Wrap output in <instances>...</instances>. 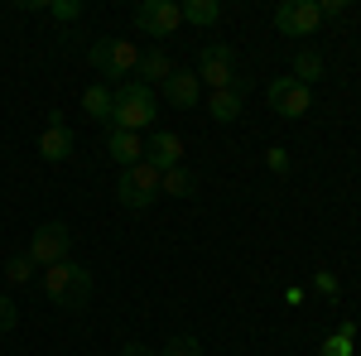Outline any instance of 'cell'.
Masks as SVG:
<instances>
[{
	"label": "cell",
	"instance_id": "e0dca14e",
	"mask_svg": "<svg viewBox=\"0 0 361 356\" xmlns=\"http://www.w3.org/2000/svg\"><path fill=\"white\" fill-rule=\"evenodd\" d=\"M352 337H357V323H352V318H342L333 337H323L318 356H352V352H357V347H352Z\"/></svg>",
	"mask_w": 361,
	"mask_h": 356
},
{
	"label": "cell",
	"instance_id": "8992f818",
	"mask_svg": "<svg viewBox=\"0 0 361 356\" xmlns=\"http://www.w3.org/2000/svg\"><path fill=\"white\" fill-rule=\"evenodd\" d=\"M197 82L207 87V92H226V87L236 82V54H231V44H207L202 49Z\"/></svg>",
	"mask_w": 361,
	"mask_h": 356
},
{
	"label": "cell",
	"instance_id": "7402d4cb",
	"mask_svg": "<svg viewBox=\"0 0 361 356\" xmlns=\"http://www.w3.org/2000/svg\"><path fill=\"white\" fill-rule=\"evenodd\" d=\"M159 356H202V342H197V337H183V332H178V337H169L164 347H159Z\"/></svg>",
	"mask_w": 361,
	"mask_h": 356
},
{
	"label": "cell",
	"instance_id": "7a4b0ae2",
	"mask_svg": "<svg viewBox=\"0 0 361 356\" xmlns=\"http://www.w3.org/2000/svg\"><path fill=\"white\" fill-rule=\"evenodd\" d=\"M154 125V92L145 82H121L116 87V125L111 130H135L145 135Z\"/></svg>",
	"mask_w": 361,
	"mask_h": 356
},
{
	"label": "cell",
	"instance_id": "603a6c76",
	"mask_svg": "<svg viewBox=\"0 0 361 356\" xmlns=\"http://www.w3.org/2000/svg\"><path fill=\"white\" fill-rule=\"evenodd\" d=\"M313 289H318V294H323L328 303H337V294H342V284H337V274H333V270H318V274H313Z\"/></svg>",
	"mask_w": 361,
	"mask_h": 356
},
{
	"label": "cell",
	"instance_id": "ba28073f",
	"mask_svg": "<svg viewBox=\"0 0 361 356\" xmlns=\"http://www.w3.org/2000/svg\"><path fill=\"white\" fill-rule=\"evenodd\" d=\"M270 106H275V116H284V121H304L308 111H313V92H308L304 82H294V78H275V82H270Z\"/></svg>",
	"mask_w": 361,
	"mask_h": 356
},
{
	"label": "cell",
	"instance_id": "30bf717a",
	"mask_svg": "<svg viewBox=\"0 0 361 356\" xmlns=\"http://www.w3.org/2000/svg\"><path fill=\"white\" fill-rule=\"evenodd\" d=\"M39 154L49 159V164H63V159H73V130H68V121L63 116H49V125L39 130Z\"/></svg>",
	"mask_w": 361,
	"mask_h": 356
},
{
	"label": "cell",
	"instance_id": "5bb4252c",
	"mask_svg": "<svg viewBox=\"0 0 361 356\" xmlns=\"http://www.w3.org/2000/svg\"><path fill=\"white\" fill-rule=\"evenodd\" d=\"M82 111L97 121V125H106V130H111V125H116V92L106 82H92L82 92Z\"/></svg>",
	"mask_w": 361,
	"mask_h": 356
},
{
	"label": "cell",
	"instance_id": "2e32d148",
	"mask_svg": "<svg viewBox=\"0 0 361 356\" xmlns=\"http://www.w3.org/2000/svg\"><path fill=\"white\" fill-rule=\"evenodd\" d=\"M202 102H207V116H212V121H222V125L241 116V92H236V87H226V92H207Z\"/></svg>",
	"mask_w": 361,
	"mask_h": 356
},
{
	"label": "cell",
	"instance_id": "d6986e66",
	"mask_svg": "<svg viewBox=\"0 0 361 356\" xmlns=\"http://www.w3.org/2000/svg\"><path fill=\"white\" fill-rule=\"evenodd\" d=\"M217 20H222L217 0H188L183 5V25H217Z\"/></svg>",
	"mask_w": 361,
	"mask_h": 356
},
{
	"label": "cell",
	"instance_id": "7c38bea8",
	"mask_svg": "<svg viewBox=\"0 0 361 356\" xmlns=\"http://www.w3.org/2000/svg\"><path fill=\"white\" fill-rule=\"evenodd\" d=\"M164 92H169V102H173L178 111H193L197 102H202V82H197L193 68H173V78L164 82Z\"/></svg>",
	"mask_w": 361,
	"mask_h": 356
},
{
	"label": "cell",
	"instance_id": "6da1fadb",
	"mask_svg": "<svg viewBox=\"0 0 361 356\" xmlns=\"http://www.w3.org/2000/svg\"><path fill=\"white\" fill-rule=\"evenodd\" d=\"M39 284H44V299L54 303V308H68V313L87 308V299H92V270L73 265V260H63V265H49Z\"/></svg>",
	"mask_w": 361,
	"mask_h": 356
},
{
	"label": "cell",
	"instance_id": "8fae6325",
	"mask_svg": "<svg viewBox=\"0 0 361 356\" xmlns=\"http://www.w3.org/2000/svg\"><path fill=\"white\" fill-rule=\"evenodd\" d=\"M145 164H154L159 173H164V168H178V164H183V135H173V130H154V135L145 140Z\"/></svg>",
	"mask_w": 361,
	"mask_h": 356
},
{
	"label": "cell",
	"instance_id": "ac0fdd59",
	"mask_svg": "<svg viewBox=\"0 0 361 356\" xmlns=\"http://www.w3.org/2000/svg\"><path fill=\"white\" fill-rule=\"evenodd\" d=\"M159 192H169V197H193V192H197V178L183 164H178V168H164V173H159Z\"/></svg>",
	"mask_w": 361,
	"mask_h": 356
},
{
	"label": "cell",
	"instance_id": "9c48e42d",
	"mask_svg": "<svg viewBox=\"0 0 361 356\" xmlns=\"http://www.w3.org/2000/svg\"><path fill=\"white\" fill-rule=\"evenodd\" d=\"M318 25H323V15H318L313 0H284V5L275 10V29L289 34V39H308Z\"/></svg>",
	"mask_w": 361,
	"mask_h": 356
},
{
	"label": "cell",
	"instance_id": "4316f807",
	"mask_svg": "<svg viewBox=\"0 0 361 356\" xmlns=\"http://www.w3.org/2000/svg\"><path fill=\"white\" fill-rule=\"evenodd\" d=\"M121 356H159V352H154V347H145V342H126Z\"/></svg>",
	"mask_w": 361,
	"mask_h": 356
},
{
	"label": "cell",
	"instance_id": "d4e9b609",
	"mask_svg": "<svg viewBox=\"0 0 361 356\" xmlns=\"http://www.w3.org/2000/svg\"><path fill=\"white\" fill-rule=\"evenodd\" d=\"M265 164L275 168V173H289V154L284 149H265Z\"/></svg>",
	"mask_w": 361,
	"mask_h": 356
},
{
	"label": "cell",
	"instance_id": "52a82bcc",
	"mask_svg": "<svg viewBox=\"0 0 361 356\" xmlns=\"http://www.w3.org/2000/svg\"><path fill=\"white\" fill-rule=\"evenodd\" d=\"M178 25H183V5L178 0H145L135 10V29L140 34H159V39H169V34H178Z\"/></svg>",
	"mask_w": 361,
	"mask_h": 356
},
{
	"label": "cell",
	"instance_id": "5b68a950",
	"mask_svg": "<svg viewBox=\"0 0 361 356\" xmlns=\"http://www.w3.org/2000/svg\"><path fill=\"white\" fill-rule=\"evenodd\" d=\"M140 44L135 39H102L97 49H92V68L102 73V78H130L140 68Z\"/></svg>",
	"mask_w": 361,
	"mask_h": 356
},
{
	"label": "cell",
	"instance_id": "9a60e30c",
	"mask_svg": "<svg viewBox=\"0 0 361 356\" xmlns=\"http://www.w3.org/2000/svg\"><path fill=\"white\" fill-rule=\"evenodd\" d=\"M169 78H173V63H169V54H159V49H154V54H145V58H140L135 82H145L149 92H154V82H169Z\"/></svg>",
	"mask_w": 361,
	"mask_h": 356
},
{
	"label": "cell",
	"instance_id": "cb8c5ba5",
	"mask_svg": "<svg viewBox=\"0 0 361 356\" xmlns=\"http://www.w3.org/2000/svg\"><path fill=\"white\" fill-rule=\"evenodd\" d=\"M49 15H54V20H82V0H54Z\"/></svg>",
	"mask_w": 361,
	"mask_h": 356
},
{
	"label": "cell",
	"instance_id": "4fadbf2b",
	"mask_svg": "<svg viewBox=\"0 0 361 356\" xmlns=\"http://www.w3.org/2000/svg\"><path fill=\"white\" fill-rule=\"evenodd\" d=\"M106 154L121 168L145 164V135H135V130H106Z\"/></svg>",
	"mask_w": 361,
	"mask_h": 356
},
{
	"label": "cell",
	"instance_id": "277c9868",
	"mask_svg": "<svg viewBox=\"0 0 361 356\" xmlns=\"http://www.w3.org/2000/svg\"><path fill=\"white\" fill-rule=\"evenodd\" d=\"M159 197V168L154 164H130V168H121V178H116V202L121 207H149Z\"/></svg>",
	"mask_w": 361,
	"mask_h": 356
},
{
	"label": "cell",
	"instance_id": "484cf974",
	"mask_svg": "<svg viewBox=\"0 0 361 356\" xmlns=\"http://www.w3.org/2000/svg\"><path fill=\"white\" fill-rule=\"evenodd\" d=\"M10 328H15V303L0 294V332H10Z\"/></svg>",
	"mask_w": 361,
	"mask_h": 356
},
{
	"label": "cell",
	"instance_id": "ffe728a7",
	"mask_svg": "<svg viewBox=\"0 0 361 356\" xmlns=\"http://www.w3.org/2000/svg\"><path fill=\"white\" fill-rule=\"evenodd\" d=\"M323 78V58L313 54V49H299V58H294V82H318Z\"/></svg>",
	"mask_w": 361,
	"mask_h": 356
},
{
	"label": "cell",
	"instance_id": "44dd1931",
	"mask_svg": "<svg viewBox=\"0 0 361 356\" xmlns=\"http://www.w3.org/2000/svg\"><path fill=\"white\" fill-rule=\"evenodd\" d=\"M0 270H5V279H10V284H29V279H34V270H39V265H34V260H29V255H15V260H5V265H0Z\"/></svg>",
	"mask_w": 361,
	"mask_h": 356
},
{
	"label": "cell",
	"instance_id": "3957f363",
	"mask_svg": "<svg viewBox=\"0 0 361 356\" xmlns=\"http://www.w3.org/2000/svg\"><path fill=\"white\" fill-rule=\"evenodd\" d=\"M68 250H73V226H68V221H44V226L29 236L25 255L39 270H49V265H63V260H68Z\"/></svg>",
	"mask_w": 361,
	"mask_h": 356
}]
</instances>
